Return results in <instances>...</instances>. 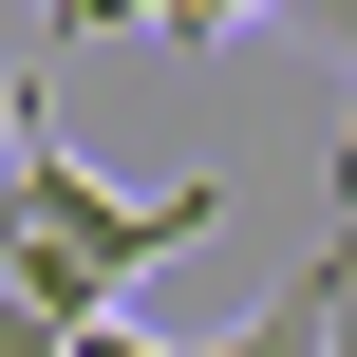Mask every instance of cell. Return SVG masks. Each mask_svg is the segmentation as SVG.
Returning a JSON list of instances; mask_svg holds the SVG:
<instances>
[{
	"label": "cell",
	"mask_w": 357,
	"mask_h": 357,
	"mask_svg": "<svg viewBox=\"0 0 357 357\" xmlns=\"http://www.w3.org/2000/svg\"><path fill=\"white\" fill-rule=\"evenodd\" d=\"M207 207H226V188H94V169L19 113V264H0V301H38V320H113L169 245H207Z\"/></svg>",
	"instance_id": "1"
},
{
	"label": "cell",
	"mask_w": 357,
	"mask_h": 357,
	"mask_svg": "<svg viewBox=\"0 0 357 357\" xmlns=\"http://www.w3.org/2000/svg\"><path fill=\"white\" fill-rule=\"evenodd\" d=\"M169 357H339V245H301V264H282V301H264L245 339H169Z\"/></svg>",
	"instance_id": "2"
},
{
	"label": "cell",
	"mask_w": 357,
	"mask_h": 357,
	"mask_svg": "<svg viewBox=\"0 0 357 357\" xmlns=\"http://www.w3.org/2000/svg\"><path fill=\"white\" fill-rule=\"evenodd\" d=\"M264 0H113V38H245Z\"/></svg>",
	"instance_id": "3"
},
{
	"label": "cell",
	"mask_w": 357,
	"mask_h": 357,
	"mask_svg": "<svg viewBox=\"0 0 357 357\" xmlns=\"http://www.w3.org/2000/svg\"><path fill=\"white\" fill-rule=\"evenodd\" d=\"M0 264H19V56H0Z\"/></svg>",
	"instance_id": "4"
},
{
	"label": "cell",
	"mask_w": 357,
	"mask_h": 357,
	"mask_svg": "<svg viewBox=\"0 0 357 357\" xmlns=\"http://www.w3.org/2000/svg\"><path fill=\"white\" fill-rule=\"evenodd\" d=\"M56 357H169V339H132V320H56Z\"/></svg>",
	"instance_id": "5"
}]
</instances>
